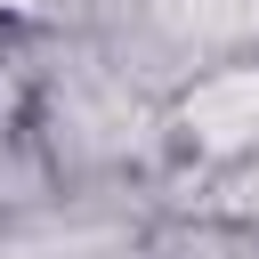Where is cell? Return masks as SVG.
Here are the masks:
<instances>
[{
    "mask_svg": "<svg viewBox=\"0 0 259 259\" xmlns=\"http://www.w3.org/2000/svg\"><path fill=\"white\" fill-rule=\"evenodd\" d=\"M194 121H202L210 138H243V130H259V81H227V89L194 97Z\"/></svg>",
    "mask_w": 259,
    "mask_h": 259,
    "instance_id": "1",
    "label": "cell"
}]
</instances>
